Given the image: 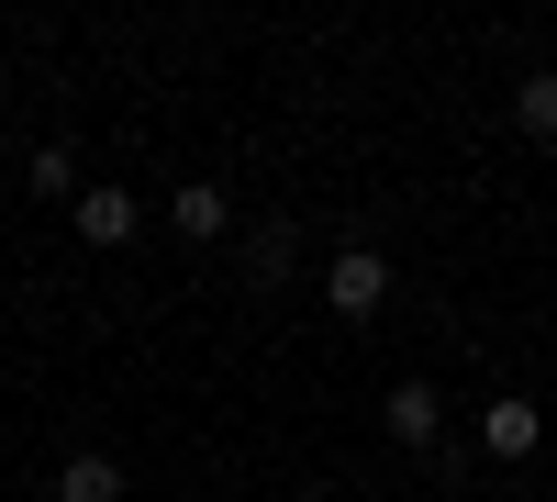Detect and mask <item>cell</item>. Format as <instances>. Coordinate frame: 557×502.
<instances>
[{
  "mask_svg": "<svg viewBox=\"0 0 557 502\" xmlns=\"http://www.w3.org/2000/svg\"><path fill=\"white\" fill-rule=\"evenodd\" d=\"M323 302H335V313H380L391 302V257L380 246H346L335 268H323Z\"/></svg>",
  "mask_w": 557,
  "mask_h": 502,
  "instance_id": "6da1fadb",
  "label": "cell"
},
{
  "mask_svg": "<svg viewBox=\"0 0 557 502\" xmlns=\"http://www.w3.org/2000/svg\"><path fill=\"white\" fill-rule=\"evenodd\" d=\"M57 502H123V469L101 458V446H78V458L57 469Z\"/></svg>",
  "mask_w": 557,
  "mask_h": 502,
  "instance_id": "5b68a950",
  "label": "cell"
},
{
  "mask_svg": "<svg viewBox=\"0 0 557 502\" xmlns=\"http://www.w3.org/2000/svg\"><path fill=\"white\" fill-rule=\"evenodd\" d=\"M513 123H524V134H557V68H535V78L513 89Z\"/></svg>",
  "mask_w": 557,
  "mask_h": 502,
  "instance_id": "52a82bcc",
  "label": "cell"
},
{
  "mask_svg": "<svg viewBox=\"0 0 557 502\" xmlns=\"http://www.w3.org/2000/svg\"><path fill=\"white\" fill-rule=\"evenodd\" d=\"M535 436H546V425H535V402H524V391H502L491 414H480V446H491V458H535Z\"/></svg>",
  "mask_w": 557,
  "mask_h": 502,
  "instance_id": "7a4b0ae2",
  "label": "cell"
},
{
  "mask_svg": "<svg viewBox=\"0 0 557 502\" xmlns=\"http://www.w3.org/2000/svg\"><path fill=\"white\" fill-rule=\"evenodd\" d=\"M391 436H401V446H435V436H446L435 380H401V391H391Z\"/></svg>",
  "mask_w": 557,
  "mask_h": 502,
  "instance_id": "3957f363",
  "label": "cell"
},
{
  "mask_svg": "<svg viewBox=\"0 0 557 502\" xmlns=\"http://www.w3.org/2000/svg\"><path fill=\"white\" fill-rule=\"evenodd\" d=\"M168 212H178V235H190V246H212V235H223V223H235V201H223V191H212V179H190V191H178Z\"/></svg>",
  "mask_w": 557,
  "mask_h": 502,
  "instance_id": "8992f818",
  "label": "cell"
},
{
  "mask_svg": "<svg viewBox=\"0 0 557 502\" xmlns=\"http://www.w3.org/2000/svg\"><path fill=\"white\" fill-rule=\"evenodd\" d=\"M78 235H89V246H123V235H134V191H112V179H101V191H78Z\"/></svg>",
  "mask_w": 557,
  "mask_h": 502,
  "instance_id": "277c9868",
  "label": "cell"
}]
</instances>
